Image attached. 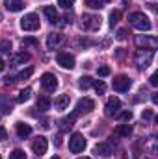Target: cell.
Here are the masks:
<instances>
[{
    "label": "cell",
    "mask_w": 158,
    "mask_h": 159,
    "mask_svg": "<svg viewBox=\"0 0 158 159\" xmlns=\"http://www.w3.org/2000/svg\"><path fill=\"white\" fill-rule=\"evenodd\" d=\"M41 87L47 91V93H54L58 89V78L52 74V72H45L41 76Z\"/></svg>",
    "instance_id": "8992f818"
},
{
    "label": "cell",
    "mask_w": 158,
    "mask_h": 159,
    "mask_svg": "<svg viewBox=\"0 0 158 159\" xmlns=\"http://www.w3.org/2000/svg\"><path fill=\"white\" fill-rule=\"evenodd\" d=\"M84 4L87 7H91V9H101L102 7V2L101 0H84Z\"/></svg>",
    "instance_id": "f546056e"
},
{
    "label": "cell",
    "mask_w": 158,
    "mask_h": 159,
    "mask_svg": "<svg viewBox=\"0 0 158 159\" xmlns=\"http://www.w3.org/2000/svg\"><path fill=\"white\" fill-rule=\"evenodd\" d=\"M21 28L24 32H36L39 30V17L36 13H28L21 19Z\"/></svg>",
    "instance_id": "3957f363"
},
{
    "label": "cell",
    "mask_w": 158,
    "mask_h": 159,
    "mask_svg": "<svg viewBox=\"0 0 158 159\" xmlns=\"http://www.w3.org/2000/svg\"><path fill=\"white\" fill-rule=\"evenodd\" d=\"M95 109V102L91 98H80L78 104H77V113H91Z\"/></svg>",
    "instance_id": "7c38bea8"
},
{
    "label": "cell",
    "mask_w": 158,
    "mask_h": 159,
    "mask_svg": "<svg viewBox=\"0 0 158 159\" xmlns=\"http://www.w3.org/2000/svg\"><path fill=\"white\" fill-rule=\"evenodd\" d=\"M119 19H121V11H119V9H114V11L110 13V26H112V28L119 22Z\"/></svg>",
    "instance_id": "4316f807"
},
{
    "label": "cell",
    "mask_w": 158,
    "mask_h": 159,
    "mask_svg": "<svg viewBox=\"0 0 158 159\" xmlns=\"http://www.w3.org/2000/svg\"><path fill=\"white\" fill-rule=\"evenodd\" d=\"M69 102H71V96H69V94H60V96L54 100V107H56L58 111H63V109L69 107Z\"/></svg>",
    "instance_id": "e0dca14e"
},
{
    "label": "cell",
    "mask_w": 158,
    "mask_h": 159,
    "mask_svg": "<svg viewBox=\"0 0 158 159\" xmlns=\"http://www.w3.org/2000/svg\"><path fill=\"white\" fill-rule=\"evenodd\" d=\"M50 159H60V157H58V156H54V157H50Z\"/></svg>",
    "instance_id": "ee69618b"
},
{
    "label": "cell",
    "mask_w": 158,
    "mask_h": 159,
    "mask_svg": "<svg viewBox=\"0 0 158 159\" xmlns=\"http://www.w3.org/2000/svg\"><path fill=\"white\" fill-rule=\"evenodd\" d=\"M95 154H97V156H102V157L112 156V154H114L112 144H110V143H99V144H95Z\"/></svg>",
    "instance_id": "9a60e30c"
},
{
    "label": "cell",
    "mask_w": 158,
    "mask_h": 159,
    "mask_svg": "<svg viewBox=\"0 0 158 159\" xmlns=\"http://www.w3.org/2000/svg\"><path fill=\"white\" fill-rule=\"evenodd\" d=\"M80 26L84 30H99L101 28V17H97V15H84Z\"/></svg>",
    "instance_id": "52a82bcc"
},
{
    "label": "cell",
    "mask_w": 158,
    "mask_h": 159,
    "mask_svg": "<svg viewBox=\"0 0 158 159\" xmlns=\"http://www.w3.org/2000/svg\"><path fill=\"white\" fill-rule=\"evenodd\" d=\"M15 128H17V135H19L21 139H26V137L32 135V128H30L28 124H24V122H19Z\"/></svg>",
    "instance_id": "ffe728a7"
},
{
    "label": "cell",
    "mask_w": 158,
    "mask_h": 159,
    "mask_svg": "<svg viewBox=\"0 0 158 159\" xmlns=\"http://www.w3.org/2000/svg\"><path fill=\"white\" fill-rule=\"evenodd\" d=\"M9 159H26V154H24V150H13L11 154H9Z\"/></svg>",
    "instance_id": "4dcf8cb0"
},
{
    "label": "cell",
    "mask_w": 158,
    "mask_h": 159,
    "mask_svg": "<svg viewBox=\"0 0 158 159\" xmlns=\"http://www.w3.org/2000/svg\"><path fill=\"white\" fill-rule=\"evenodd\" d=\"M0 159H2V156H0Z\"/></svg>",
    "instance_id": "7dc6e473"
},
{
    "label": "cell",
    "mask_w": 158,
    "mask_h": 159,
    "mask_svg": "<svg viewBox=\"0 0 158 159\" xmlns=\"http://www.w3.org/2000/svg\"><path fill=\"white\" fill-rule=\"evenodd\" d=\"M101 2H110V0H101Z\"/></svg>",
    "instance_id": "bcb514c9"
},
{
    "label": "cell",
    "mask_w": 158,
    "mask_h": 159,
    "mask_svg": "<svg viewBox=\"0 0 158 159\" xmlns=\"http://www.w3.org/2000/svg\"><path fill=\"white\" fill-rule=\"evenodd\" d=\"M62 41H63V35H62V34L52 32V34L47 35V48H48V50H56V48L62 44Z\"/></svg>",
    "instance_id": "4fadbf2b"
},
{
    "label": "cell",
    "mask_w": 158,
    "mask_h": 159,
    "mask_svg": "<svg viewBox=\"0 0 158 159\" xmlns=\"http://www.w3.org/2000/svg\"><path fill=\"white\" fill-rule=\"evenodd\" d=\"M97 72H99V76H101V78H106V76L110 74V67L102 65V67H99V69H97Z\"/></svg>",
    "instance_id": "d6a6232c"
},
{
    "label": "cell",
    "mask_w": 158,
    "mask_h": 159,
    "mask_svg": "<svg viewBox=\"0 0 158 159\" xmlns=\"http://www.w3.org/2000/svg\"><path fill=\"white\" fill-rule=\"evenodd\" d=\"M78 159H91V157H78Z\"/></svg>",
    "instance_id": "f6af8a7d"
},
{
    "label": "cell",
    "mask_w": 158,
    "mask_h": 159,
    "mask_svg": "<svg viewBox=\"0 0 158 159\" xmlns=\"http://www.w3.org/2000/svg\"><path fill=\"white\" fill-rule=\"evenodd\" d=\"M123 4H125V6H128V4H130V0H123Z\"/></svg>",
    "instance_id": "7bdbcfd3"
},
{
    "label": "cell",
    "mask_w": 158,
    "mask_h": 159,
    "mask_svg": "<svg viewBox=\"0 0 158 159\" xmlns=\"http://www.w3.org/2000/svg\"><path fill=\"white\" fill-rule=\"evenodd\" d=\"M43 13H45V17L48 19V22H52V24L58 22V19H60V17H58V11H56L54 6H45V7H43Z\"/></svg>",
    "instance_id": "d6986e66"
},
{
    "label": "cell",
    "mask_w": 158,
    "mask_h": 159,
    "mask_svg": "<svg viewBox=\"0 0 158 159\" xmlns=\"http://www.w3.org/2000/svg\"><path fill=\"white\" fill-rule=\"evenodd\" d=\"M73 4H75V0H58V6H62V7H65V9H69Z\"/></svg>",
    "instance_id": "836d02e7"
},
{
    "label": "cell",
    "mask_w": 158,
    "mask_h": 159,
    "mask_svg": "<svg viewBox=\"0 0 158 159\" xmlns=\"http://www.w3.org/2000/svg\"><path fill=\"white\" fill-rule=\"evenodd\" d=\"M114 133H116L117 137H123V139H128V137L132 135V126H130V124H126V122H123V124H119L117 128L114 129Z\"/></svg>",
    "instance_id": "2e32d148"
},
{
    "label": "cell",
    "mask_w": 158,
    "mask_h": 159,
    "mask_svg": "<svg viewBox=\"0 0 158 159\" xmlns=\"http://www.w3.org/2000/svg\"><path fill=\"white\" fill-rule=\"evenodd\" d=\"M143 119H145V120H151V119H153V111H151V109L143 111Z\"/></svg>",
    "instance_id": "f35d334b"
},
{
    "label": "cell",
    "mask_w": 158,
    "mask_h": 159,
    "mask_svg": "<svg viewBox=\"0 0 158 159\" xmlns=\"http://www.w3.org/2000/svg\"><path fill=\"white\" fill-rule=\"evenodd\" d=\"M155 57V50H145V48H138L134 54V63L138 69H147L153 63Z\"/></svg>",
    "instance_id": "7a4b0ae2"
},
{
    "label": "cell",
    "mask_w": 158,
    "mask_h": 159,
    "mask_svg": "<svg viewBox=\"0 0 158 159\" xmlns=\"http://www.w3.org/2000/svg\"><path fill=\"white\" fill-rule=\"evenodd\" d=\"M37 44H39V41L36 37H24L22 39V46H37Z\"/></svg>",
    "instance_id": "1f68e13d"
},
{
    "label": "cell",
    "mask_w": 158,
    "mask_h": 159,
    "mask_svg": "<svg viewBox=\"0 0 158 159\" xmlns=\"http://www.w3.org/2000/svg\"><path fill=\"white\" fill-rule=\"evenodd\" d=\"M84 148H86V139H84V135H82V133H73L71 139H69V150H71L73 154H80V152H84Z\"/></svg>",
    "instance_id": "277c9868"
},
{
    "label": "cell",
    "mask_w": 158,
    "mask_h": 159,
    "mask_svg": "<svg viewBox=\"0 0 158 159\" xmlns=\"http://www.w3.org/2000/svg\"><path fill=\"white\" fill-rule=\"evenodd\" d=\"M91 85H93V80L89 78V76H82V78H80V81H78L80 89H84V91H86V89H89Z\"/></svg>",
    "instance_id": "d4e9b609"
},
{
    "label": "cell",
    "mask_w": 158,
    "mask_h": 159,
    "mask_svg": "<svg viewBox=\"0 0 158 159\" xmlns=\"http://www.w3.org/2000/svg\"><path fill=\"white\" fill-rule=\"evenodd\" d=\"M32 74H34V67H26V69H22V70L19 72V76H17V78H19V80H28Z\"/></svg>",
    "instance_id": "484cf974"
},
{
    "label": "cell",
    "mask_w": 158,
    "mask_h": 159,
    "mask_svg": "<svg viewBox=\"0 0 158 159\" xmlns=\"http://www.w3.org/2000/svg\"><path fill=\"white\" fill-rule=\"evenodd\" d=\"M77 117H78V113H77V111H75V113H71L69 117H65V119L60 122V124H62V129H69V128H73V126H75V120H77Z\"/></svg>",
    "instance_id": "7402d4cb"
},
{
    "label": "cell",
    "mask_w": 158,
    "mask_h": 159,
    "mask_svg": "<svg viewBox=\"0 0 158 159\" xmlns=\"http://www.w3.org/2000/svg\"><path fill=\"white\" fill-rule=\"evenodd\" d=\"M56 61H58V65H60L62 69H67V70L75 69V57H73L69 52H60V54L56 56Z\"/></svg>",
    "instance_id": "ba28073f"
},
{
    "label": "cell",
    "mask_w": 158,
    "mask_h": 159,
    "mask_svg": "<svg viewBox=\"0 0 158 159\" xmlns=\"http://www.w3.org/2000/svg\"><path fill=\"white\" fill-rule=\"evenodd\" d=\"M30 94H32V89H30V87L22 89V91L19 93V96H17V102H19V104H24V102H28V100H30Z\"/></svg>",
    "instance_id": "cb8c5ba5"
},
{
    "label": "cell",
    "mask_w": 158,
    "mask_h": 159,
    "mask_svg": "<svg viewBox=\"0 0 158 159\" xmlns=\"http://www.w3.org/2000/svg\"><path fill=\"white\" fill-rule=\"evenodd\" d=\"M119 111H121V100H119V98H116V96L108 98V102H106V107H104V113H106V117H117Z\"/></svg>",
    "instance_id": "9c48e42d"
},
{
    "label": "cell",
    "mask_w": 158,
    "mask_h": 159,
    "mask_svg": "<svg viewBox=\"0 0 158 159\" xmlns=\"http://www.w3.org/2000/svg\"><path fill=\"white\" fill-rule=\"evenodd\" d=\"M116 37H117L119 41H125V39H126V30H125V28H121V30L117 32V35H116Z\"/></svg>",
    "instance_id": "d590c367"
},
{
    "label": "cell",
    "mask_w": 158,
    "mask_h": 159,
    "mask_svg": "<svg viewBox=\"0 0 158 159\" xmlns=\"http://www.w3.org/2000/svg\"><path fill=\"white\" fill-rule=\"evenodd\" d=\"M130 85H132V81H130L128 76H117V78H114V89L117 93H126L130 89Z\"/></svg>",
    "instance_id": "8fae6325"
},
{
    "label": "cell",
    "mask_w": 158,
    "mask_h": 159,
    "mask_svg": "<svg viewBox=\"0 0 158 159\" xmlns=\"http://www.w3.org/2000/svg\"><path fill=\"white\" fill-rule=\"evenodd\" d=\"M6 139H7V131H6V128L0 126V141H6Z\"/></svg>",
    "instance_id": "74e56055"
},
{
    "label": "cell",
    "mask_w": 158,
    "mask_h": 159,
    "mask_svg": "<svg viewBox=\"0 0 158 159\" xmlns=\"http://www.w3.org/2000/svg\"><path fill=\"white\" fill-rule=\"evenodd\" d=\"M4 6H6V9H7V11H11V13L22 11V7H24L22 0H6V2H4Z\"/></svg>",
    "instance_id": "ac0fdd59"
},
{
    "label": "cell",
    "mask_w": 158,
    "mask_h": 159,
    "mask_svg": "<svg viewBox=\"0 0 158 159\" xmlns=\"http://www.w3.org/2000/svg\"><path fill=\"white\" fill-rule=\"evenodd\" d=\"M47 148H48V141H47V137L39 135L37 139H34V143H32V150H34L36 156H39L41 157V156L47 152Z\"/></svg>",
    "instance_id": "30bf717a"
},
{
    "label": "cell",
    "mask_w": 158,
    "mask_h": 159,
    "mask_svg": "<svg viewBox=\"0 0 158 159\" xmlns=\"http://www.w3.org/2000/svg\"><path fill=\"white\" fill-rule=\"evenodd\" d=\"M93 87H95L97 94H104L106 93V83L104 81H93Z\"/></svg>",
    "instance_id": "f1b7e54d"
},
{
    "label": "cell",
    "mask_w": 158,
    "mask_h": 159,
    "mask_svg": "<svg viewBox=\"0 0 158 159\" xmlns=\"http://www.w3.org/2000/svg\"><path fill=\"white\" fill-rule=\"evenodd\" d=\"M4 81H6L7 85H11V83H15L17 80H15V78H11V76H7V78H4Z\"/></svg>",
    "instance_id": "ab89813d"
},
{
    "label": "cell",
    "mask_w": 158,
    "mask_h": 159,
    "mask_svg": "<svg viewBox=\"0 0 158 159\" xmlns=\"http://www.w3.org/2000/svg\"><path fill=\"white\" fill-rule=\"evenodd\" d=\"M151 100H153V104H158V96H156V94H153V96H151Z\"/></svg>",
    "instance_id": "b9f144b4"
},
{
    "label": "cell",
    "mask_w": 158,
    "mask_h": 159,
    "mask_svg": "<svg viewBox=\"0 0 158 159\" xmlns=\"http://www.w3.org/2000/svg\"><path fill=\"white\" fill-rule=\"evenodd\" d=\"M136 46L138 48H145V50H156L158 41L153 35H138L136 37Z\"/></svg>",
    "instance_id": "5b68a950"
},
{
    "label": "cell",
    "mask_w": 158,
    "mask_h": 159,
    "mask_svg": "<svg viewBox=\"0 0 158 159\" xmlns=\"http://www.w3.org/2000/svg\"><path fill=\"white\" fill-rule=\"evenodd\" d=\"M0 109L6 113V115H9L11 111H13V102L4 94V96H0Z\"/></svg>",
    "instance_id": "44dd1931"
},
{
    "label": "cell",
    "mask_w": 158,
    "mask_h": 159,
    "mask_svg": "<svg viewBox=\"0 0 158 159\" xmlns=\"http://www.w3.org/2000/svg\"><path fill=\"white\" fill-rule=\"evenodd\" d=\"M149 83H151V85H155V87L158 85V74H156V72H155V74L149 78Z\"/></svg>",
    "instance_id": "8d00e7d4"
},
{
    "label": "cell",
    "mask_w": 158,
    "mask_h": 159,
    "mask_svg": "<svg viewBox=\"0 0 158 159\" xmlns=\"http://www.w3.org/2000/svg\"><path fill=\"white\" fill-rule=\"evenodd\" d=\"M4 69H6V63H4V59H2V57H0V72H2V70H4Z\"/></svg>",
    "instance_id": "60d3db41"
},
{
    "label": "cell",
    "mask_w": 158,
    "mask_h": 159,
    "mask_svg": "<svg viewBox=\"0 0 158 159\" xmlns=\"http://www.w3.org/2000/svg\"><path fill=\"white\" fill-rule=\"evenodd\" d=\"M9 50H11V43H9V41L0 43V52H9Z\"/></svg>",
    "instance_id": "e575fe53"
},
{
    "label": "cell",
    "mask_w": 158,
    "mask_h": 159,
    "mask_svg": "<svg viewBox=\"0 0 158 159\" xmlns=\"http://www.w3.org/2000/svg\"><path fill=\"white\" fill-rule=\"evenodd\" d=\"M26 61H30V54L28 52H19V54H13L11 56L9 65L11 67H17V65H24Z\"/></svg>",
    "instance_id": "5bb4252c"
},
{
    "label": "cell",
    "mask_w": 158,
    "mask_h": 159,
    "mask_svg": "<svg viewBox=\"0 0 158 159\" xmlns=\"http://www.w3.org/2000/svg\"><path fill=\"white\" fill-rule=\"evenodd\" d=\"M117 119L121 120V122H130V120H132V111H119Z\"/></svg>",
    "instance_id": "83f0119b"
},
{
    "label": "cell",
    "mask_w": 158,
    "mask_h": 159,
    "mask_svg": "<svg viewBox=\"0 0 158 159\" xmlns=\"http://www.w3.org/2000/svg\"><path fill=\"white\" fill-rule=\"evenodd\" d=\"M128 22H130L132 28H136V30H140V32H149V30L153 28L149 17L143 15V13H140V11L130 13V15H128Z\"/></svg>",
    "instance_id": "6da1fadb"
},
{
    "label": "cell",
    "mask_w": 158,
    "mask_h": 159,
    "mask_svg": "<svg viewBox=\"0 0 158 159\" xmlns=\"http://www.w3.org/2000/svg\"><path fill=\"white\" fill-rule=\"evenodd\" d=\"M50 106H52V102H50L48 96H39V98H37V109H39V111H48Z\"/></svg>",
    "instance_id": "603a6c76"
}]
</instances>
